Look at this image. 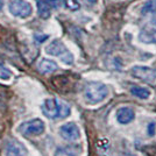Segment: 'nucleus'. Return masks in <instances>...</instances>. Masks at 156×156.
<instances>
[{"label": "nucleus", "instance_id": "1", "mask_svg": "<svg viewBox=\"0 0 156 156\" xmlns=\"http://www.w3.org/2000/svg\"><path fill=\"white\" fill-rule=\"evenodd\" d=\"M41 110L47 118L52 119V120L65 119L70 114V111H71L70 106L65 101L56 99V98L46 99L41 105Z\"/></svg>", "mask_w": 156, "mask_h": 156}, {"label": "nucleus", "instance_id": "2", "mask_svg": "<svg viewBox=\"0 0 156 156\" xmlns=\"http://www.w3.org/2000/svg\"><path fill=\"white\" fill-rule=\"evenodd\" d=\"M108 96L107 86L99 82L87 83L84 89V97L89 104H99Z\"/></svg>", "mask_w": 156, "mask_h": 156}, {"label": "nucleus", "instance_id": "3", "mask_svg": "<svg viewBox=\"0 0 156 156\" xmlns=\"http://www.w3.org/2000/svg\"><path fill=\"white\" fill-rule=\"evenodd\" d=\"M47 54L51 55V56H56L61 58V61L68 65H71L73 63V56L68 48L64 46V43L59 40H54L46 48Z\"/></svg>", "mask_w": 156, "mask_h": 156}, {"label": "nucleus", "instance_id": "4", "mask_svg": "<svg viewBox=\"0 0 156 156\" xmlns=\"http://www.w3.org/2000/svg\"><path fill=\"white\" fill-rule=\"evenodd\" d=\"M8 9L13 16H16L20 19H26L33 13L32 5L26 0H12L8 4Z\"/></svg>", "mask_w": 156, "mask_h": 156}, {"label": "nucleus", "instance_id": "5", "mask_svg": "<svg viewBox=\"0 0 156 156\" xmlns=\"http://www.w3.org/2000/svg\"><path fill=\"white\" fill-rule=\"evenodd\" d=\"M46 129L44 122L41 119H33L20 125L19 132L26 136H37L41 135Z\"/></svg>", "mask_w": 156, "mask_h": 156}, {"label": "nucleus", "instance_id": "6", "mask_svg": "<svg viewBox=\"0 0 156 156\" xmlns=\"http://www.w3.org/2000/svg\"><path fill=\"white\" fill-rule=\"evenodd\" d=\"M130 73L137 79H141L144 82H155L156 80V70L149 66L135 65L132 68Z\"/></svg>", "mask_w": 156, "mask_h": 156}, {"label": "nucleus", "instance_id": "7", "mask_svg": "<svg viewBox=\"0 0 156 156\" xmlns=\"http://www.w3.org/2000/svg\"><path fill=\"white\" fill-rule=\"evenodd\" d=\"M59 134L64 140L70 141V142L77 141L78 139L80 137L79 128H78L77 125L73 124V122H68L65 125H62L59 127Z\"/></svg>", "mask_w": 156, "mask_h": 156}, {"label": "nucleus", "instance_id": "8", "mask_svg": "<svg viewBox=\"0 0 156 156\" xmlns=\"http://www.w3.org/2000/svg\"><path fill=\"white\" fill-rule=\"evenodd\" d=\"M135 118V112L133 108H130L128 106H124L120 107L117 111V120L119 124L127 125L130 124Z\"/></svg>", "mask_w": 156, "mask_h": 156}, {"label": "nucleus", "instance_id": "9", "mask_svg": "<svg viewBox=\"0 0 156 156\" xmlns=\"http://www.w3.org/2000/svg\"><path fill=\"white\" fill-rule=\"evenodd\" d=\"M27 149L19 141H11L6 147V156H26Z\"/></svg>", "mask_w": 156, "mask_h": 156}, {"label": "nucleus", "instance_id": "10", "mask_svg": "<svg viewBox=\"0 0 156 156\" xmlns=\"http://www.w3.org/2000/svg\"><path fill=\"white\" fill-rule=\"evenodd\" d=\"M37 69L43 75H48V73H52L58 69V65L56 62H54L51 59H47L43 58L40 61L39 65H37Z\"/></svg>", "mask_w": 156, "mask_h": 156}, {"label": "nucleus", "instance_id": "11", "mask_svg": "<svg viewBox=\"0 0 156 156\" xmlns=\"http://www.w3.org/2000/svg\"><path fill=\"white\" fill-rule=\"evenodd\" d=\"M36 5H37V14H39L40 18L43 20L49 19L51 15L52 8L49 5V2L47 0H36Z\"/></svg>", "mask_w": 156, "mask_h": 156}, {"label": "nucleus", "instance_id": "12", "mask_svg": "<svg viewBox=\"0 0 156 156\" xmlns=\"http://www.w3.org/2000/svg\"><path fill=\"white\" fill-rule=\"evenodd\" d=\"M130 93L134 97L139 98V99H142V100L148 99L150 97V94H151L149 89L143 87V86H133V87H130Z\"/></svg>", "mask_w": 156, "mask_h": 156}, {"label": "nucleus", "instance_id": "13", "mask_svg": "<svg viewBox=\"0 0 156 156\" xmlns=\"http://www.w3.org/2000/svg\"><path fill=\"white\" fill-rule=\"evenodd\" d=\"M139 40L142 43H156V29L141 32L139 35Z\"/></svg>", "mask_w": 156, "mask_h": 156}, {"label": "nucleus", "instance_id": "14", "mask_svg": "<svg viewBox=\"0 0 156 156\" xmlns=\"http://www.w3.org/2000/svg\"><path fill=\"white\" fill-rule=\"evenodd\" d=\"M141 13L143 15H148L151 13H156V0H148L143 4L141 8Z\"/></svg>", "mask_w": 156, "mask_h": 156}, {"label": "nucleus", "instance_id": "15", "mask_svg": "<svg viewBox=\"0 0 156 156\" xmlns=\"http://www.w3.org/2000/svg\"><path fill=\"white\" fill-rule=\"evenodd\" d=\"M11 77H12V71L4 63L0 62V78L6 80V79H9Z\"/></svg>", "mask_w": 156, "mask_h": 156}, {"label": "nucleus", "instance_id": "16", "mask_svg": "<svg viewBox=\"0 0 156 156\" xmlns=\"http://www.w3.org/2000/svg\"><path fill=\"white\" fill-rule=\"evenodd\" d=\"M55 156H75V154L68 148H58L55 153Z\"/></svg>", "mask_w": 156, "mask_h": 156}, {"label": "nucleus", "instance_id": "17", "mask_svg": "<svg viewBox=\"0 0 156 156\" xmlns=\"http://www.w3.org/2000/svg\"><path fill=\"white\" fill-rule=\"evenodd\" d=\"M49 2V5L55 8V9H58L61 7L64 6V0H47Z\"/></svg>", "mask_w": 156, "mask_h": 156}, {"label": "nucleus", "instance_id": "18", "mask_svg": "<svg viewBox=\"0 0 156 156\" xmlns=\"http://www.w3.org/2000/svg\"><path fill=\"white\" fill-rule=\"evenodd\" d=\"M49 37V35H47V34H40V33H36L35 35H34V40L37 42V43H43L44 41H47Z\"/></svg>", "mask_w": 156, "mask_h": 156}, {"label": "nucleus", "instance_id": "19", "mask_svg": "<svg viewBox=\"0 0 156 156\" xmlns=\"http://www.w3.org/2000/svg\"><path fill=\"white\" fill-rule=\"evenodd\" d=\"M156 133V124L155 122H150L148 126H147V134L149 136H154Z\"/></svg>", "mask_w": 156, "mask_h": 156}, {"label": "nucleus", "instance_id": "20", "mask_svg": "<svg viewBox=\"0 0 156 156\" xmlns=\"http://www.w3.org/2000/svg\"><path fill=\"white\" fill-rule=\"evenodd\" d=\"M66 5H68V7H69L70 9H72V11H76V9L79 8V4L76 2L75 0H66Z\"/></svg>", "mask_w": 156, "mask_h": 156}, {"label": "nucleus", "instance_id": "21", "mask_svg": "<svg viewBox=\"0 0 156 156\" xmlns=\"http://www.w3.org/2000/svg\"><path fill=\"white\" fill-rule=\"evenodd\" d=\"M149 26L151 27V29H156V15L153 16L149 21Z\"/></svg>", "mask_w": 156, "mask_h": 156}, {"label": "nucleus", "instance_id": "22", "mask_svg": "<svg viewBox=\"0 0 156 156\" xmlns=\"http://www.w3.org/2000/svg\"><path fill=\"white\" fill-rule=\"evenodd\" d=\"M82 1L86 5H94L97 2V0H82Z\"/></svg>", "mask_w": 156, "mask_h": 156}]
</instances>
